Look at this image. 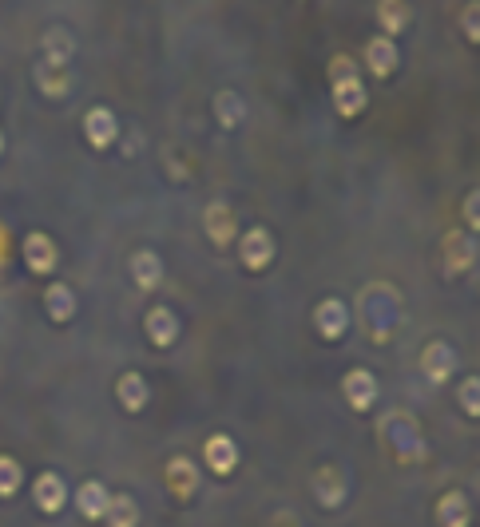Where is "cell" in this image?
<instances>
[{"instance_id": "obj_5", "label": "cell", "mask_w": 480, "mask_h": 527, "mask_svg": "<svg viewBox=\"0 0 480 527\" xmlns=\"http://www.w3.org/2000/svg\"><path fill=\"white\" fill-rule=\"evenodd\" d=\"M84 135H88V143H92L96 151H108V147L116 143V135H120V123H116L112 107H92V111L84 115Z\"/></svg>"}, {"instance_id": "obj_8", "label": "cell", "mask_w": 480, "mask_h": 527, "mask_svg": "<svg viewBox=\"0 0 480 527\" xmlns=\"http://www.w3.org/2000/svg\"><path fill=\"white\" fill-rule=\"evenodd\" d=\"M314 325H318V333H322L326 341L346 337V329H350V310H346V302H338V298L318 302V310H314Z\"/></svg>"}, {"instance_id": "obj_26", "label": "cell", "mask_w": 480, "mask_h": 527, "mask_svg": "<svg viewBox=\"0 0 480 527\" xmlns=\"http://www.w3.org/2000/svg\"><path fill=\"white\" fill-rule=\"evenodd\" d=\"M469 226H477V195H469Z\"/></svg>"}, {"instance_id": "obj_2", "label": "cell", "mask_w": 480, "mask_h": 527, "mask_svg": "<svg viewBox=\"0 0 480 527\" xmlns=\"http://www.w3.org/2000/svg\"><path fill=\"white\" fill-rule=\"evenodd\" d=\"M239 258L246 270H266L274 262V234L266 226H250L239 238Z\"/></svg>"}, {"instance_id": "obj_23", "label": "cell", "mask_w": 480, "mask_h": 527, "mask_svg": "<svg viewBox=\"0 0 480 527\" xmlns=\"http://www.w3.org/2000/svg\"><path fill=\"white\" fill-rule=\"evenodd\" d=\"M207 226H211V238L223 246V242H231V230H235V222H227V207H211L207 211Z\"/></svg>"}, {"instance_id": "obj_12", "label": "cell", "mask_w": 480, "mask_h": 527, "mask_svg": "<svg viewBox=\"0 0 480 527\" xmlns=\"http://www.w3.org/2000/svg\"><path fill=\"white\" fill-rule=\"evenodd\" d=\"M108 484H100V480H88L80 492H76V508H80V516L84 520H104V512H108Z\"/></svg>"}, {"instance_id": "obj_25", "label": "cell", "mask_w": 480, "mask_h": 527, "mask_svg": "<svg viewBox=\"0 0 480 527\" xmlns=\"http://www.w3.org/2000/svg\"><path fill=\"white\" fill-rule=\"evenodd\" d=\"M465 36L477 44L480 40V32H477V4H469V12H465Z\"/></svg>"}, {"instance_id": "obj_4", "label": "cell", "mask_w": 480, "mask_h": 527, "mask_svg": "<svg viewBox=\"0 0 480 527\" xmlns=\"http://www.w3.org/2000/svg\"><path fill=\"white\" fill-rule=\"evenodd\" d=\"M203 464H207L215 476H231V472L239 468V444H235V436L215 432V436L203 444Z\"/></svg>"}, {"instance_id": "obj_27", "label": "cell", "mask_w": 480, "mask_h": 527, "mask_svg": "<svg viewBox=\"0 0 480 527\" xmlns=\"http://www.w3.org/2000/svg\"><path fill=\"white\" fill-rule=\"evenodd\" d=\"M0 151H4V135H0Z\"/></svg>"}, {"instance_id": "obj_24", "label": "cell", "mask_w": 480, "mask_h": 527, "mask_svg": "<svg viewBox=\"0 0 480 527\" xmlns=\"http://www.w3.org/2000/svg\"><path fill=\"white\" fill-rule=\"evenodd\" d=\"M477 377H469V381H465V385H461V397H465V413H469V417H477L480 409H477Z\"/></svg>"}, {"instance_id": "obj_15", "label": "cell", "mask_w": 480, "mask_h": 527, "mask_svg": "<svg viewBox=\"0 0 480 527\" xmlns=\"http://www.w3.org/2000/svg\"><path fill=\"white\" fill-rule=\"evenodd\" d=\"M131 278H135L139 290H155L159 278H163V262H159V254H155V250H139V254L131 258Z\"/></svg>"}, {"instance_id": "obj_10", "label": "cell", "mask_w": 480, "mask_h": 527, "mask_svg": "<svg viewBox=\"0 0 480 527\" xmlns=\"http://www.w3.org/2000/svg\"><path fill=\"white\" fill-rule=\"evenodd\" d=\"M421 369H425V377H429L433 385H445V381H449V373L457 369V353H453V345H445V341H433V345H425Z\"/></svg>"}, {"instance_id": "obj_1", "label": "cell", "mask_w": 480, "mask_h": 527, "mask_svg": "<svg viewBox=\"0 0 480 527\" xmlns=\"http://www.w3.org/2000/svg\"><path fill=\"white\" fill-rule=\"evenodd\" d=\"M330 68H334L330 72V80H334V104H338V111L346 119H354V115L365 111V88H361V80L354 76V60L350 56H338Z\"/></svg>"}, {"instance_id": "obj_19", "label": "cell", "mask_w": 480, "mask_h": 527, "mask_svg": "<svg viewBox=\"0 0 480 527\" xmlns=\"http://www.w3.org/2000/svg\"><path fill=\"white\" fill-rule=\"evenodd\" d=\"M215 115H219V123L231 131V127H239L242 119H246V104H242L239 92H219L215 96Z\"/></svg>"}, {"instance_id": "obj_14", "label": "cell", "mask_w": 480, "mask_h": 527, "mask_svg": "<svg viewBox=\"0 0 480 527\" xmlns=\"http://www.w3.org/2000/svg\"><path fill=\"white\" fill-rule=\"evenodd\" d=\"M44 310H48V317H52L56 325H64V321L76 317V294H72L64 282H56V286L44 290Z\"/></svg>"}, {"instance_id": "obj_9", "label": "cell", "mask_w": 480, "mask_h": 527, "mask_svg": "<svg viewBox=\"0 0 480 527\" xmlns=\"http://www.w3.org/2000/svg\"><path fill=\"white\" fill-rule=\"evenodd\" d=\"M397 64H401V52H397V40H385V36H373L369 44H365V68L373 72V76H393L397 72Z\"/></svg>"}, {"instance_id": "obj_7", "label": "cell", "mask_w": 480, "mask_h": 527, "mask_svg": "<svg viewBox=\"0 0 480 527\" xmlns=\"http://www.w3.org/2000/svg\"><path fill=\"white\" fill-rule=\"evenodd\" d=\"M24 262H28L32 274H52L60 266V250L48 234H28L24 238Z\"/></svg>"}, {"instance_id": "obj_17", "label": "cell", "mask_w": 480, "mask_h": 527, "mask_svg": "<svg viewBox=\"0 0 480 527\" xmlns=\"http://www.w3.org/2000/svg\"><path fill=\"white\" fill-rule=\"evenodd\" d=\"M116 397H120V405L127 413H139L151 393H147V381L139 373H123L120 381H116Z\"/></svg>"}, {"instance_id": "obj_18", "label": "cell", "mask_w": 480, "mask_h": 527, "mask_svg": "<svg viewBox=\"0 0 480 527\" xmlns=\"http://www.w3.org/2000/svg\"><path fill=\"white\" fill-rule=\"evenodd\" d=\"M104 520H108V527H135L139 524V504H135V496H112Z\"/></svg>"}, {"instance_id": "obj_11", "label": "cell", "mask_w": 480, "mask_h": 527, "mask_svg": "<svg viewBox=\"0 0 480 527\" xmlns=\"http://www.w3.org/2000/svg\"><path fill=\"white\" fill-rule=\"evenodd\" d=\"M143 329H147V337H151L159 349H167V345L179 337V317L171 314L167 306H155L151 314L143 317Z\"/></svg>"}, {"instance_id": "obj_21", "label": "cell", "mask_w": 480, "mask_h": 527, "mask_svg": "<svg viewBox=\"0 0 480 527\" xmlns=\"http://www.w3.org/2000/svg\"><path fill=\"white\" fill-rule=\"evenodd\" d=\"M20 484H24L20 464H16L12 456H0V496H4V500H8V496H16V492H20Z\"/></svg>"}, {"instance_id": "obj_20", "label": "cell", "mask_w": 480, "mask_h": 527, "mask_svg": "<svg viewBox=\"0 0 480 527\" xmlns=\"http://www.w3.org/2000/svg\"><path fill=\"white\" fill-rule=\"evenodd\" d=\"M377 20L385 28V40H397V32L409 24V8L405 4H377Z\"/></svg>"}, {"instance_id": "obj_16", "label": "cell", "mask_w": 480, "mask_h": 527, "mask_svg": "<svg viewBox=\"0 0 480 527\" xmlns=\"http://www.w3.org/2000/svg\"><path fill=\"white\" fill-rule=\"evenodd\" d=\"M473 512H469V500L461 492H445L441 504H437V524L441 527H469Z\"/></svg>"}, {"instance_id": "obj_22", "label": "cell", "mask_w": 480, "mask_h": 527, "mask_svg": "<svg viewBox=\"0 0 480 527\" xmlns=\"http://www.w3.org/2000/svg\"><path fill=\"white\" fill-rule=\"evenodd\" d=\"M44 48H48V60H52V68H64V64H68V56H72V44L64 40V32H60V28H56V32H48Z\"/></svg>"}, {"instance_id": "obj_3", "label": "cell", "mask_w": 480, "mask_h": 527, "mask_svg": "<svg viewBox=\"0 0 480 527\" xmlns=\"http://www.w3.org/2000/svg\"><path fill=\"white\" fill-rule=\"evenodd\" d=\"M342 393H346V401H350V409L354 413H369L373 405H377V377L369 373V369H350L346 377H342Z\"/></svg>"}, {"instance_id": "obj_6", "label": "cell", "mask_w": 480, "mask_h": 527, "mask_svg": "<svg viewBox=\"0 0 480 527\" xmlns=\"http://www.w3.org/2000/svg\"><path fill=\"white\" fill-rule=\"evenodd\" d=\"M32 500L44 516H56L64 504H68V484L56 476V472H40L36 484H32Z\"/></svg>"}, {"instance_id": "obj_13", "label": "cell", "mask_w": 480, "mask_h": 527, "mask_svg": "<svg viewBox=\"0 0 480 527\" xmlns=\"http://www.w3.org/2000/svg\"><path fill=\"white\" fill-rule=\"evenodd\" d=\"M167 480H171V492H175L179 500H191V496H195V488H199V468H195L191 460L175 456V460L167 464Z\"/></svg>"}]
</instances>
